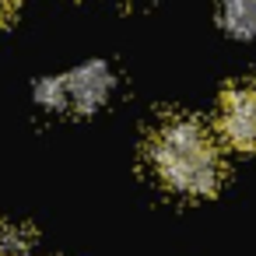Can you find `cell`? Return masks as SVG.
Here are the masks:
<instances>
[{
    "instance_id": "obj_1",
    "label": "cell",
    "mask_w": 256,
    "mask_h": 256,
    "mask_svg": "<svg viewBox=\"0 0 256 256\" xmlns=\"http://www.w3.org/2000/svg\"><path fill=\"white\" fill-rule=\"evenodd\" d=\"M158 179L186 196H207L221 182V154L210 134L190 116H168L158 123L148 144Z\"/></svg>"
},
{
    "instance_id": "obj_2",
    "label": "cell",
    "mask_w": 256,
    "mask_h": 256,
    "mask_svg": "<svg viewBox=\"0 0 256 256\" xmlns=\"http://www.w3.org/2000/svg\"><path fill=\"white\" fill-rule=\"evenodd\" d=\"M112 92V70L106 64H84L64 78H50L39 84L36 98L46 109H74V112H95Z\"/></svg>"
},
{
    "instance_id": "obj_3",
    "label": "cell",
    "mask_w": 256,
    "mask_h": 256,
    "mask_svg": "<svg viewBox=\"0 0 256 256\" xmlns=\"http://www.w3.org/2000/svg\"><path fill=\"white\" fill-rule=\"evenodd\" d=\"M218 126L238 151H256V84H235L221 98Z\"/></svg>"
},
{
    "instance_id": "obj_4",
    "label": "cell",
    "mask_w": 256,
    "mask_h": 256,
    "mask_svg": "<svg viewBox=\"0 0 256 256\" xmlns=\"http://www.w3.org/2000/svg\"><path fill=\"white\" fill-rule=\"evenodd\" d=\"M218 18L228 36L235 39H256V0H221Z\"/></svg>"
},
{
    "instance_id": "obj_5",
    "label": "cell",
    "mask_w": 256,
    "mask_h": 256,
    "mask_svg": "<svg viewBox=\"0 0 256 256\" xmlns=\"http://www.w3.org/2000/svg\"><path fill=\"white\" fill-rule=\"evenodd\" d=\"M32 232L22 224H0V256H28Z\"/></svg>"
},
{
    "instance_id": "obj_6",
    "label": "cell",
    "mask_w": 256,
    "mask_h": 256,
    "mask_svg": "<svg viewBox=\"0 0 256 256\" xmlns=\"http://www.w3.org/2000/svg\"><path fill=\"white\" fill-rule=\"evenodd\" d=\"M14 8H18V0H0V25L14 14Z\"/></svg>"
}]
</instances>
